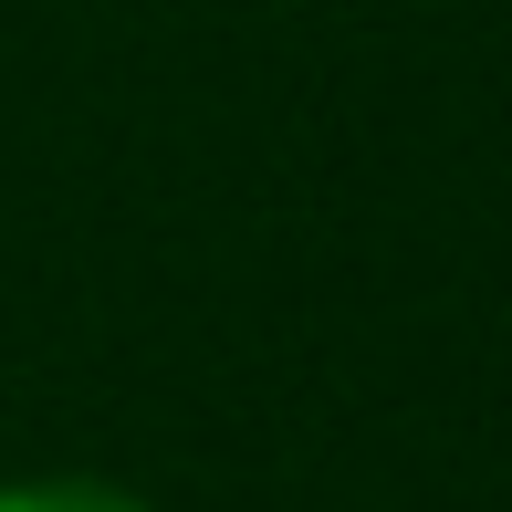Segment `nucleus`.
Instances as JSON below:
<instances>
[{"label":"nucleus","mask_w":512,"mask_h":512,"mask_svg":"<svg viewBox=\"0 0 512 512\" xmlns=\"http://www.w3.org/2000/svg\"><path fill=\"white\" fill-rule=\"evenodd\" d=\"M0 512H147L115 481H0Z\"/></svg>","instance_id":"f257e3e1"}]
</instances>
